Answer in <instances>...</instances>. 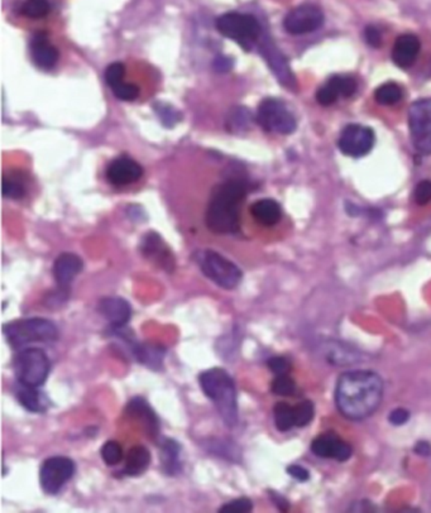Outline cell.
I'll return each mask as SVG.
<instances>
[{
  "label": "cell",
  "mask_w": 431,
  "mask_h": 513,
  "mask_svg": "<svg viewBox=\"0 0 431 513\" xmlns=\"http://www.w3.org/2000/svg\"><path fill=\"white\" fill-rule=\"evenodd\" d=\"M383 397L381 377L368 369L343 373L335 388V402L341 415L349 420H363L375 414Z\"/></svg>",
  "instance_id": "cell-1"
},
{
  "label": "cell",
  "mask_w": 431,
  "mask_h": 513,
  "mask_svg": "<svg viewBox=\"0 0 431 513\" xmlns=\"http://www.w3.org/2000/svg\"><path fill=\"white\" fill-rule=\"evenodd\" d=\"M247 195L246 183L232 180L220 183L212 192L206 209V226L220 235L237 234L241 229V204Z\"/></svg>",
  "instance_id": "cell-2"
},
{
  "label": "cell",
  "mask_w": 431,
  "mask_h": 513,
  "mask_svg": "<svg viewBox=\"0 0 431 513\" xmlns=\"http://www.w3.org/2000/svg\"><path fill=\"white\" fill-rule=\"evenodd\" d=\"M198 383L226 426L234 428L238 422V400L230 374L223 368H212L198 376Z\"/></svg>",
  "instance_id": "cell-3"
},
{
  "label": "cell",
  "mask_w": 431,
  "mask_h": 513,
  "mask_svg": "<svg viewBox=\"0 0 431 513\" xmlns=\"http://www.w3.org/2000/svg\"><path fill=\"white\" fill-rule=\"evenodd\" d=\"M3 330L8 343L15 349L31 343H52L58 337L55 323L42 317L15 320L7 323Z\"/></svg>",
  "instance_id": "cell-4"
},
{
  "label": "cell",
  "mask_w": 431,
  "mask_h": 513,
  "mask_svg": "<svg viewBox=\"0 0 431 513\" xmlns=\"http://www.w3.org/2000/svg\"><path fill=\"white\" fill-rule=\"evenodd\" d=\"M220 35L238 43L242 49L249 51L261 37V24L253 15L226 13L217 19Z\"/></svg>",
  "instance_id": "cell-5"
},
{
  "label": "cell",
  "mask_w": 431,
  "mask_h": 513,
  "mask_svg": "<svg viewBox=\"0 0 431 513\" xmlns=\"http://www.w3.org/2000/svg\"><path fill=\"white\" fill-rule=\"evenodd\" d=\"M198 263L204 276L221 289H234L243 278L241 268L218 252L204 251L198 253Z\"/></svg>",
  "instance_id": "cell-6"
},
{
  "label": "cell",
  "mask_w": 431,
  "mask_h": 513,
  "mask_svg": "<svg viewBox=\"0 0 431 513\" xmlns=\"http://www.w3.org/2000/svg\"><path fill=\"white\" fill-rule=\"evenodd\" d=\"M51 363L40 348H28L17 354L15 374L22 386L41 387L49 378Z\"/></svg>",
  "instance_id": "cell-7"
},
{
  "label": "cell",
  "mask_w": 431,
  "mask_h": 513,
  "mask_svg": "<svg viewBox=\"0 0 431 513\" xmlns=\"http://www.w3.org/2000/svg\"><path fill=\"white\" fill-rule=\"evenodd\" d=\"M257 121L264 131L278 134H291L296 129L294 114L282 101L264 99L257 110Z\"/></svg>",
  "instance_id": "cell-8"
},
{
  "label": "cell",
  "mask_w": 431,
  "mask_h": 513,
  "mask_svg": "<svg viewBox=\"0 0 431 513\" xmlns=\"http://www.w3.org/2000/svg\"><path fill=\"white\" fill-rule=\"evenodd\" d=\"M409 128L417 152L431 155V99L417 100L410 106Z\"/></svg>",
  "instance_id": "cell-9"
},
{
  "label": "cell",
  "mask_w": 431,
  "mask_h": 513,
  "mask_svg": "<svg viewBox=\"0 0 431 513\" xmlns=\"http://www.w3.org/2000/svg\"><path fill=\"white\" fill-rule=\"evenodd\" d=\"M75 474V463L70 457H52L44 460L40 471V483L47 494H57Z\"/></svg>",
  "instance_id": "cell-10"
},
{
  "label": "cell",
  "mask_w": 431,
  "mask_h": 513,
  "mask_svg": "<svg viewBox=\"0 0 431 513\" xmlns=\"http://www.w3.org/2000/svg\"><path fill=\"white\" fill-rule=\"evenodd\" d=\"M375 142V132L371 128L350 124L340 134L338 147L344 155L360 158L372 151Z\"/></svg>",
  "instance_id": "cell-11"
},
{
  "label": "cell",
  "mask_w": 431,
  "mask_h": 513,
  "mask_svg": "<svg viewBox=\"0 0 431 513\" xmlns=\"http://www.w3.org/2000/svg\"><path fill=\"white\" fill-rule=\"evenodd\" d=\"M324 23V13L315 4H303L292 9L285 17L283 27L294 35H306L315 32Z\"/></svg>",
  "instance_id": "cell-12"
},
{
  "label": "cell",
  "mask_w": 431,
  "mask_h": 513,
  "mask_svg": "<svg viewBox=\"0 0 431 513\" xmlns=\"http://www.w3.org/2000/svg\"><path fill=\"white\" fill-rule=\"evenodd\" d=\"M141 252L147 260L153 262L169 274L174 272L175 269L174 254L157 233L149 232L143 237L141 242Z\"/></svg>",
  "instance_id": "cell-13"
},
{
  "label": "cell",
  "mask_w": 431,
  "mask_h": 513,
  "mask_svg": "<svg viewBox=\"0 0 431 513\" xmlns=\"http://www.w3.org/2000/svg\"><path fill=\"white\" fill-rule=\"evenodd\" d=\"M143 175V169L127 155L118 157L109 163L106 169L108 181L115 186H126L135 183Z\"/></svg>",
  "instance_id": "cell-14"
},
{
  "label": "cell",
  "mask_w": 431,
  "mask_h": 513,
  "mask_svg": "<svg viewBox=\"0 0 431 513\" xmlns=\"http://www.w3.org/2000/svg\"><path fill=\"white\" fill-rule=\"evenodd\" d=\"M83 260L76 254H60L53 264V276L56 280L57 289L70 292L71 282L83 271Z\"/></svg>",
  "instance_id": "cell-15"
},
{
  "label": "cell",
  "mask_w": 431,
  "mask_h": 513,
  "mask_svg": "<svg viewBox=\"0 0 431 513\" xmlns=\"http://www.w3.org/2000/svg\"><path fill=\"white\" fill-rule=\"evenodd\" d=\"M311 451L320 457H330L338 462H346L352 457V448L349 444L343 441L334 435H323L316 437L311 443Z\"/></svg>",
  "instance_id": "cell-16"
},
{
  "label": "cell",
  "mask_w": 431,
  "mask_h": 513,
  "mask_svg": "<svg viewBox=\"0 0 431 513\" xmlns=\"http://www.w3.org/2000/svg\"><path fill=\"white\" fill-rule=\"evenodd\" d=\"M31 57L35 66L42 70H51L56 66L58 61V51L50 42L46 33H37L32 37L31 44Z\"/></svg>",
  "instance_id": "cell-17"
},
{
  "label": "cell",
  "mask_w": 431,
  "mask_h": 513,
  "mask_svg": "<svg viewBox=\"0 0 431 513\" xmlns=\"http://www.w3.org/2000/svg\"><path fill=\"white\" fill-rule=\"evenodd\" d=\"M127 412L143 425L147 435L155 440L160 436V421L155 411L149 406V402L141 397H135L128 403Z\"/></svg>",
  "instance_id": "cell-18"
},
{
  "label": "cell",
  "mask_w": 431,
  "mask_h": 513,
  "mask_svg": "<svg viewBox=\"0 0 431 513\" xmlns=\"http://www.w3.org/2000/svg\"><path fill=\"white\" fill-rule=\"evenodd\" d=\"M98 310L100 315L112 323L113 328H123L132 317L130 305L121 297H104Z\"/></svg>",
  "instance_id": "cell-19"
},
{
  "label": "cell",
  "mask_w": 431,
  "mask_h": 513,
  "mask_svg": "<svg viewBox=\"0 0 431 513\" xmlns=\"http://www.w3.org/2000/svg\"><path fill=\"white\" fill-rule=\"evenodd\" d=\"M420 41L415 35H400L392 49V60L401 69H409L415 64L420 53Z\"/></svg>",
  "instance_id": "cell-20"
},
{
  "label": "cell",
  "mask_w": 431,
  "mask_h": 513,
  "mask_svg": "<svg viewBox=\"0 0 431 513\" xmlns=\"http://www.w3.org/2000/svg\"><path fill=\"white\" fill-rule=\"evenodd\" d=\"M251 212L253 218L264 226L276 225L282 217L281 206L272 199H262L255 201L251 208Z\"/></svg>",
  "instance_id": "cell-21"
},
{
  "label": "cell",
  "mask_w": 431,
  "mask_h": 513,
  "mask_svg": "<svg viewBox=\"0 0 431 513\" xmlns=\"http://www.w3.org/2000/svg\"><path fill=\"white\" fill-rule=\"evenodd\" d=\"M132 352H133L135 358L138 360V363L149 367L153 371H158L162 367L166 349L162 345L143 343V344H135Z\"/></svg>",
  "instance_id": "cell-22"
},
{
  "label": "cell",
  "mask_w": 431,
  "mask_h": 513,
  "mask_svg": "<svg viewBox=\"0 0 431 513\" xmlns=\"http://www.w3.org/2000/svg\"><path fill=\"white\" fill-rule=\"evenodd\" d=\"M151 464V453L147 448L137 445L128 451L124 473L129 477H140L149 469Z\"/></svg>",
  "instance_id": "cell-23"
},
{
  "label": "cell",
  "mask_w": 431,
  "mask_h": 513,
  "mask_svg": "<svg viewBox=\"0 0 431 513\" xmlns=\"http://www.w3.org/2000/svg\"><path fill=\"white\" fill-rule=\"evenodd\" d=\"M17 400L22 407L35 414H42L49 407L47 398L37 389V387L22 386L17 392Z\"/></svg>",
  "instance_id": "cell-24"
},
{
  "label": "cell",
  "mask_w": 431,
  "mask_h": 513,
  "mask_svg": "<svg viewBox=\"0 0 431 513\" xmlns=\"http://www.w3.org/2000/svg\"><path fill=\"white\" fill-rule=\"evenodd\" d=\"M260 49H261L262 55L267 60L271 69L276 72L280 80L282 83H289L290 81V70L287 69L286 62H285L283 57L281 56V53L278 52V49H275V46L272 43L267 42V41L262 42Z\"/></svg>",
  "instance_id": "cell-25"
},
{
  "label": "cell",
  "mask_w": 431,
  "mask_h": 513,
  "mask_svg": "<svg viewBox=\"0 0 431 513\" xmlns=\"http://www.w3.org/2000/svg\"><path fill=\"white\" fill-rule=\"evenodd\" d=\"M161 464L163 471L169 476H175L181 471L180 466V445L175 440H166L162 444L161 451Z\"/></svg>",
  "instance_id": "cell-26"
},
{
  "label": "cell",
  "mask_w": 431,
  "mask_h": 513,
  "mask_svg": "<svg viewBox=\"0 0 431 513\" xmlns=\"http://www.w3.org/2000/svg\"><path fill=\"white\" fill-rule=\"evenodd\" d=\"M375 98L381 106H394L403 99V89L396 83H384L375 90Z\"/></svg>",
  "instance_id": "cell-27"
},
{
  "label": "cell",
  "mask_w": 431,
  "mask_h": 513,
  "mask_svg": "<svg viewBox=\"0 0 431 513\" xmlns=\"http://www.w3.org/2000/svg\"><path fill=\"white\" fill-rule=\"evenodd\" d=\"M275 415V423L277 430L280 431H289L295 426V416H294V407L289 406L285 402H278L273 408Z\"/></svg>",
  "instance_id": "cell-28"
},
{
  "label": "cell",
  "mask_w": 431,
  "mask_h": 513,
  "mask_svg": "<svg viewBox=\"0 0 431 513\" xmlns=\"http://www.w3.org/2000/svg\"><path fill=\"white\" fill-rule=\"evenodd\" d=\"M328 84L332 86L334 92L340 98H350L357 92V81L352 76L337 75L328 80Z\"/></svg>",
  "instance_id": "cell-29"
},
{
  "label": "cell",
  "mask_w": 431,
  "mask_h": 513,
  "mask_svg": "<svg viewBox=\"0 0 431 513\" xmlns=\"http://www.w3.org/2000/svg\"><path fill=\"white\" fill-rule=\"evenodd\" d=\"M50 12V4L47 0H26L22 6V13L27 18L40 19Z\"/></svg>",
  "instance_id": "cell-30"
},
{
  "label": "cell",
  "mask_w": 431,
  "mask_h": 513,
  "mask_svg": "<svg viewBox=\"0 0 431 513\" xmlns=\"http://www.w3.org/2000/svg\"><path fill=\"white\" fill-rule=\"evenodd\" d=\"M100 454H101L104 463L109 466L119 464L123 460V449H121V444L114 440L106 441L100 450Z\"/></svg>",
  "instance_id": "cell-31"
},
{
  "label": "cell",
  "mask_w": 431,
  "mask_h": 513,
  "mask_svg": "<svg viewBox=\"0 0 431 513\" xmlns=\"http://www.w3.org/2000/svg\"><path fill=\"white\" fill-rule=\"evenodd\" d=\"M315 415L314 403L311 401L300 402L294 407V416H295V426L304 428L310 423L311 420Z\"/></svg>",
  "instance_id": "cell-32"
},
{
  "label": "cell",
  "mask_w": 431,
  "mask_h": 513,
  "mask_svg": "<svg viewBox=\"0 0 431 513\" xmlns=\"http://www.w3.org/2000/svg\"><path fill=\"white\" fill-rule=\"evenodd\" d=\"M155 110L157 115L160 117L161 123L164 127L171 128L177 124L181 120L180 112H177L175 108L169 106V104H163V103H157L155 106Z\"/></svg>",
  "instance_id": "cell-33"
},
{
  "label": "cell",
  "mask_w": 431,
  "mask_h": 513,
  "mask_svg": "<svg viewBox=\"0 0 431 513\" xmlns=\"http://www.w3.org/2000/svg\"><path fill=\"white\" fill-rule=\"evenodd\" d=\"M26 187L18 177H4L3 180V195L8 199L18 200L24 196Z\"/></svg>",
  "instance_id": "cell-34"
},
{
  "label": "cell",
  "mask_w": 431,
  "mask_h": 513,
  "mask_svg": "<svg viewBox=\"0 0 431 513\" xmlns=\"http://www.w3.org/2000/svg\"><path fill=\"white\" fill-rule=\"evenodd\" d=\"M295 380L287 374L277 376L271 385V391L277 396H291L295 392Z\"/></svg>",
  "instance_id": "cell-35"
},
{
  "label": "cell",
  "mask_w": 431,
  "mask_h": 513,
  "mask_svg": "<svg viewBox=\"0 0 431 513\" xmlns=\"http://www.w3.org/2000/svg\"><path fill=\"white\" fill-rule=\"evenodd\" d=\"M253 510V502L249 498L234 499L232 502L220 507V513H248Z\"/></svg>",
  "instance_id": "cell-36"
},
{
  "label": "cell",
  "mask_w": 431,
  "mask_h": 513,
  "mask_svg": "<svg viewBox=\"0 0 431 513\" xmlns=\"http://www.w3.org/2000/svg\"><path fill=\"white\" fill-rule=\"evenodd\" d=\"M124 75H126V66L121 62H114V64L109 65L105 71L106 84L113 89L114 86L123 83Z\"/></svg>",
  "instance_id": "cell-37"
},
{
  "label": "cell",
  "mask_w": 431,
  "mask_h": 513,
  "mask_svg": "<svg viewBox=\"0 0 431 513\" xmlns=\"http://www.w3.org/2000/svg\"><path fill=\"white\" fill-rule=\"evenodd\" d=\"M114 95L119 100L124 101H133L140 95V89L135 84L121 83L113 87Z\"/></svg>",
  "instance_id": "cell-38"
},
{
  "label": "cell",
  "mask_w": 431,
  "mask_h": 513,
  "mask_svg": "<svg viewBox=\"0 0 431 513\" xmlns=\"http://www.w3.org/2000/svg\"><path fill=\"white\" fill-rule=\"evenodd\" d=\"M249 112L247 109L244 108H237L230 112V117L228 119V123L232 126V131L233 129H244L247 127L248 123L251 121L249 118Z\"/></svg>",
  "instance_id": "cell-39"
},
{
  "label": "cell",
  "mask_w": 431,
  "mask_h": 513,
  "mask_svg": "<svg viewBox=\"0 0 431 513\" xmlns=\"http://www.w3.org/2000/svg\"><path fill=\"white\" fill-rule=\"evenodd\" d=\"M414 199L419 205L429 204L431 201V181H421L416 185L414 191Z\"/></svg>",
  "instance_id": "cell-40"
},
{
  "label": "cell",
  "mask_w": 431,
  "mask_h": 513,
  "mask_svg": "<svg viewBox=\"0 0 431 513\" xmlns=\"http://www.w3.org/2000/svg\"><path fill=\"white\" fill-rule=\"evenodd\" d=\"M338 99H339V96L337 95V92H334V89L328 83L323 85L316 92V100H318L320 106H332Z\"/></svg>",
  "instance_id": "cell-41"
},
{
  "label": "cell",
  "mask_w": 431,
  "mask_h": 513,
  "mask_svg": "<svg viewBox=\"0 0 431 513\" xmlns=\"http://www.w3.org/2000/svg\"><path fill=\"white\" fill-rule=\"evenodd\" d=\"M267 366H269V371L275 373L276 376L287 374L290 371V363L287 362V359L282 358V357H273L269 359Z\"/></svg>",
  "instance_id": "cell-42"
},
{
  "label": "cell",
  "mask_w": 431,
  "mask_h": 513,
  "mask_svg": "<svg viewBox=\"0 0 431 513\" xmlns=\"http://www.w3.org/2000/svg\"><path fill=\"white\" fill-rule=\"evenodd\" d=\"M409 419H410V412L405 408H396L389 416V421L395 426H401L409 421Z\"/></svg>",
  "instance_id": "cell-43"
},
{
  "label": "cell",
  "mask_w": 431,
  "mask_h": 513,
  "mask_svg": "<svg viewBox=\"0 0 431 513\" xmlns=\"http://www.w3.org/2000/svg\"><path fill=\"white\" fill-rule=\"evenodd\" d=\"M364 35H366V41H367L369 46H372V47H375V49L381 46L382 37L378 29L375 28V27H372V26H371V27H367V28H366V33H364Z\"/></svg>",
  "instance_id": "cell-44"
},
{
  "label": "cell",
  "mask_w": 431,
  "mask_h": 513,
  "mask_svg": "<svg viewBox=\"0 0 431 513\" xmlns=\"http://www.w3.org/2000/svg\"><path fill=\"white\" fill-rule=\"evenodd\" d=\"M287 473L290 474L292 478L300 480V482H306L307 479L310 478L309 471H306L304 466H301V465H290L287 468Z\"/></svg>",
  "instance_id": "cell-45"
},
{
  "label": "cell",
  "mask_w": 431,
  "mask_h": 513,
  "mask_svg": "<svg viewBox=\"0 0 431 513\" xmlns=\"http://www.w3.org/2000/svg\"><path fill=\"white\" fill-rule=\"evenodd\" d=\"M214 69L218 72H228L232 69V61L224 56H218L214 60Z\"/></svg>",
  "instance_id": "cell-46"
},
{
  "label": "cell",
  "mask_w": 431,
  "mask_h": 513,
  "mask_svg": "<svg viewBox=\"0 0 431 513\" xmlns=\"http://www.w3.org/2000/svg\"><path fill=\"white\" fill-rule=\"evenodd\" d=\"M415 453L421 457H429L431 454V445L428 441H419L415 445Z\"/></svg>",
  "instance_id": "cell-47"
}]
</instances>
